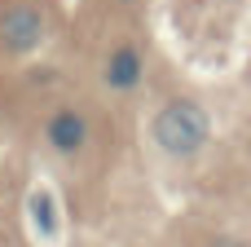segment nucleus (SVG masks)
<instances>
[{"label":"nucleus","instance_id":"obj_1","mask_svg":"<svg viewBox=\"0 0 251 247\" xmlns=\"http://www.w3.org/2000/svg\"><path fill=\"white\" fill-rule=\"evenodd\" d=\"M150 133H154L159 150H168V155H176V159H190V155H199V150L207 146L212 124H207V110H203L199 102L176 97V102H168V106L154 115Z\"/></svg>","mask_w":251,"mask_h":247},{"label":"nucleus","instance_id":"obj_3","mask_svg":"<svg viewBox=\"0 0 251 247\" xmlns=\"http://www.w3.org/2000/svg\"><path fill=\"white\" fill-rule=\"evenodd\" d=\"M44 137H49V146L57 155H75V150L88 146V119L79 110H71V106L66 110H53L49 124H44Z\"/></svg>","mask_w":251,"mask_h":247},{"label":"nucleus","instance_id":"obj_5","mask_svg":"<svg viewBox=\"0 0 251 247\" xmlns=\"http://www.w3.org/2000/svg\"><path fill=\"white\" fill-rule=\"evenodd\" d=\"M26 212H31V225L44 234V239H53L57 234V199H53V190H31V199H26Z\"/></svg>","mask_w":251,"mask_h":247},{"label":"nucleus","instance_id":"obj_4","mask_svg":"<svg viewBox=\"0 0 251 247\" xmlns=\"http://www.w3.org/2000/svg\"><path fill=\"white\" fill-rule=\"evenodd\" d=\"M141 53L132 49V44H119V49H110V57H106V66H101V80H106V88L110 93H132L137 84H141Z\"/></svg>","mask_w":251,"mask_h":247},{"label":"nucleus","instance_id":"obj_2","mask_svg":"<svg viewBox=\"0 0 251 247\" xmlns=\"http://www.w3.org/2000/svg\"><path fill=\"white\" fill-rule=\"evenodd\" d=\"M40 35H44V13L35 4L18 0V4H9L0 13V44L9 53H31L40 44Z\"/></svg>","mask_w":251,"mask_h":247}]
</instances>
